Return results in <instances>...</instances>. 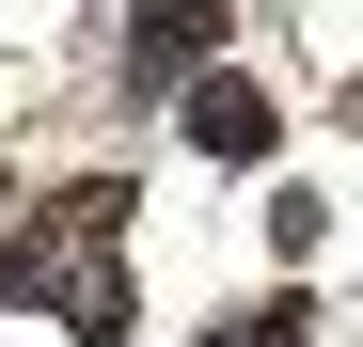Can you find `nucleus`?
I'll return each instance as SVG.
<instances>
[{"label": "nucleus", "mask_w": 363, "mask_h": 347, "mask_svg": "<svg viewBox=\"0 0 363 347\" xmlns=\"http://www.w3.org/2000/svg\"><path fill=\"white\" fill-rule=\"evenodd\" d=\"M111 221H127V190H111V174H79V190L48 205L16 253H0V300H16V316H79V331H111V268H95Z\"/></svg>", "instance_id": "obj_1"}, {"label": "nucleus", "mask_w": 363, "mask_h": 347, "mask_svg": "<svg viewBox=\"0 0 363 347\" xmlns=\"http://www.w3.org/2000/svg\"><path fill=\"white\" fill-rule=\"evenodd\" d=\"M221 64V0H174V16H127V79L143 95H190Z\"/></svg>", "instance_id": "obj_2"}, {"label": "nucleus", "mask_w": 363, "mask_h": 347, "mask_svg": "<svg viewBox=\"0 0 363 347\" xmlns=\"http://www.w3.org/2000/svg\"><path fill=\"white\" fill-rule=\"evenodd\" d=\"M347 127H363V79H347Z\"/></svg>", "instance_id": "obj_5"}, {"label": "nucleus", "mask_w": 363, "mask_h": 347, "mask_svg": "<svg viewBox=\"0 0 363 347\" xmlns=\"http://www.w3.org/2000/svg\"><path fill=\"white\" fill-rule=\"evenodd\" d=\"M190 142L206 158H269V95L253 79H190Z\"/></svg>", "instance_id": "obj_3"}, {"label": "nucleus", "mask_w": 363, "mask_h": 347, "mask_svg": "<svg viewBox=\"0 0 363 347\" xmlns=\"http://www.w3.org/2000/svg\"><path fill=\"white\" fill-rule=\"evenodd\" d=\"M300 331H316V300H253V316H221L206 347H300Z\"/></svg>", "instance_id": "obj_4"}]
</instances>
